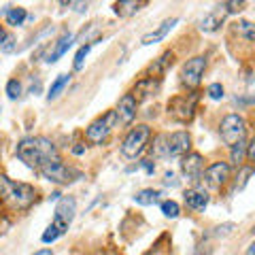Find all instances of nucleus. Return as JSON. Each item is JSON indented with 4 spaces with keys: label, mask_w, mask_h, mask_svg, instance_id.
<instances>
[{
    "label": "nucleus",
    "mask_w": 255,
    "mask_h": 255,
    "mask_svg": "<svg viewBox=\"0 0 255 255\" xmlns=\"http://www.w3.org/2000/svg\"><path fill=\"white\" fill-rule=\"evenodd\" d=\"M223 6H226L228 13H241L245 2H243V0H241V2H236V0H230V2H223Z\"/></svg>",
    "instance_id": "f704fd0d"
},
{
    "label": "nucleus",
    "mask_w": 255,
    "mask_h": 255,
    "mask_svg": "<svg viewBox=\"0 0 255 255\" xmlns=\"http://www.w3.org/2000/svg\"><path fill=\"white\" fill-rule=\"evenodd\" d=\"M0 49H2V53H13V51H17V43H15L13 36H6L4 43L0 45Z\"/></svg>",
    "instance_id": "72a5a7b5"
},
{
    "label": "nucleus",
    "mask_w": 255,
    "mask_h": 255,
    "mask_svg": "<svg viewBox=\"0 0 255 255\" xmlns=\"http://www.w3.org/2000/svg\"><path fill=\"white\" fill-rule=\"evenodd\" d=\"M219 134H221V140L226 142V145L232 147L234 142L243 140L245 134H247V122L243 115H226L221 119V126H219Z\"/></svg>",
    "instance_id": "423d86ee"
},
{
    "label": "nucleus",
    "mask_w": 255,
    "mask_h": 255,
    "mask_svg": "<svg viewBox=\"0 0 255 255\" xmlns=\"http://www.w3.org/2000/svg\"><path fill=\"white\" fill-rule=\"evenodd\" d=\"M191 149V136L187 132H172V134H159L153 140V155L155 157H179L187 155Z\"/></svg>",
    "instance_id": "7ed1b4c3"
},
{
    "label": "nucleus",
    "mask_w": 255,
    "mask_h": 255,
    "mask_svg": "<svg viewBox=\"0 0 255 255\" xmlns=\"http://www.w3.org/2000/svg\"><path fill=\"white\" fill-rule=\"evenodd\" d=\"M179 23V17H170V19H164L162 23H159V26L155 28V30H151L149 34H145L140 38V43L142 45H153V43H159V41H164L166 38V34H168V32L177 26Z\"/></svg>",
    "instance_id": "dca6fc26"
},
{
    "label": "nucleus",
    "mask_w": 255,
    "mask_h": 255,
    "mask_svg": "<svg viewBox=\"0 0 255 255\" xmlns=\"http://www.w3.org/2000/svg\"><path fill=\"white\" fill-rule=\"evenodd\" d=\"M15 153L32 170H41L47 164L60 159V151L47 136H28L21 138Z\"/></svg>",
    "instance_id": "f257e3e1"
},
{
    "label": "nucleus",
    "mask_w": 255,
    "mask_h": 255,
    "mask_svg": "<svg viewBox=\"0 0 255 255\" xmlns=\"http://www.w3.org/2000/svg\"><path fill=\"white\" fill-rule=\"evenodd\" d=\"M6 96H9V100H17L21 96V83L17 79H9L6 81Z\"/></svg>",
    "instance_id": "7c9ffc66"
},
{
    "label": "nucleus",
    "mask_w": 255,
    "mask_h": 255,
    "mask_svg": "<svg viewBox=\"0 0 255 255\" xmlns=\"http://www.w3.org/2000/svg\"><path fill=\"white\" fill-rule=\"evenodd\" d=\"M172 62H174V51H164V53L159 55V58L147 68L149 77H157V79H159V75H164L166 70H168V66H172Z\"/></svg>",
    "instance_id": "6ab92c4d"
},
{
    "label": "nucleus",
    "mask_w": 255,
    "mask_h": 255,
    "mask_svg": "<svg viewBox=\"0 0 255 255\" xmlns=\"http://www.w3.org/2000/svg\"><path fill=\"white\" fill-rule=\"evenodd\" d=\"M226 15H228V11H226V6H223V4L215 6V9L202 19L200 30H202V32H215V30H219V26L223 23V19H226Z\"/></svg>",
    "instance_id": "f3484780"
},
{
    "label": "nucleus",
    "mask_w": 255,
    "mask_h": 255,
    "mask_svg": "<svg viewBox=\"0 0 255 255\" xmlns=\"http://www.w3.org/2000/svg\"><path fill=\"white\" fill-rule=\"evenodd\" d=\"M117 126V115L115 111H107L105 115H100L98 119H94V122L87 126L85 130V138L94 142V145H100V142H105L107 136L111 134V130Z\"/></svg>",
    "instance_id": "39448f33"
},
{
    "label": "nucleus",
    "mask_w": 255,
    "mask_h": 255,
    "mask_svg": "<svg viewBox=\"0 0 255 255\" xmlns=\"http://www.w3.org/2000/svg\"><path fill=\"white\" fill-rule=\"evenodd\" d=\"M64 232H62V230L58 228V226H53V223H51V226L49 228H47L45 230V232H43V236H41V241L45 243V245H49V243H55V241H58V238L62 236Z\"/></svg>",
    "instance_id": "c756f323"
},
{
    "label": "nucleus",
    "mask_w": 255,
    "mask_h": 255,
    "mask_svg": "<svg viewBox=\"0 0 255 255\" xmlns=\"http://www.w3.org/2000/svg\"><path fill=\"white\" fill-rule=\"evenodd\" d=\"M4 217V215H2V206H0V219H2Z\"/></svg>",
    "instance_id": "c03bdc74"
},
{
    "label": "nucleus",
    "mask_w": 255,
    "mask_h": 255,
    "mask_svg": "<svg viewBox=\"0 0 255 255\" xmlns=\"http://www.w3.org/2000/svg\"><path fill=\"white\" fill-rule=\"evenodd\" d=\"M73 43H75V34H73V32H64V34L58 38V41L51 43V45H53V49L45 55V62H47V64L58 62V58H62V55L66 53L70 47H73Z\"/></svg>",
    "instance_id": "2eb2a0df"
},
{
    "label": "nucleus",
    "mask_w": 255,
    "mask_h": 255,
    "mask_svg": "<svg viewBox=\"0 0 255 255\" xmlns=\"http://www.w3.org/2000/svg\"><path fill=\"white\" fill-rule=\"evenodd\" d=\"M196 102H198V94H189V96H174L168 102V113L179 119V122H189L196 113Z\"/></svg>",
    "instance_id": "6e6552de"
},
{
    "label": "nucleus",
    "mask_w": 255,
    "mask_h": 255,
    "mask_svg": "<svg viewBox=\"0 0 255 255\" xmlns=\"http://www.w3.org/2000/svg\"><path fill=\"white\" fill-rule=\"evenodd\" d=\"M183 198H185V204L191 211H204L209 204V194L204 189H187Z\"/></svg>",
    "instance_id": "a211bd4d"
},
{
    "label": "nucleus",
    "mask_w": 255,
    "mask_h": 255,
    "mask_svg": "<svg viewBox=\"0 0 255 255\" xmlns=\"http://www.w3.org/2000/svg\"><path fill=\"white\" fill-rule=\"evenodd\" d=\"M136 107H138V102L132 98V94H124L117 102V109H115L117 124L130 126L134 122V117H136Z\"/></svg>",
    "instance_id": "9d476101"
},
{
    "label": "nucleus",
    "mask_w": 255,
    "mask_h": 255,
    "mask_svg": "<svg viewBox=\"0 0 255 255\" xmlns=\"http://www.w3.org/2000/svg\"><path fill=\"white\" fill-rule=\"evenodd\" d=\"M159 209H162L164 217H168V219H177L179 213H181V206L174 200H164L162 204H159Z\"/></svg>",
    "instance_id": "bb28decb"
},
{
    "label": "nucleus",
    "mask_w": 255,
    "mask_h": 255,
    "mask_svg": "<svg viewBox=\"0 0 255 255\" xmlns=\"http://www.w3.org/2000/svg\"><path fill=\"white\" fill-rule=\"evenodd\" d=\"M149 138H151V128L147 124H140L136 128H132V130L128 132V136L124 138V142H122V155L128 157V159L138 157L142 151H145Z\"/></svg>",
    "instance_id": "20e7f679"
},
{
    "label": "nucleus",
    "mask_w": 255,
    "mask_h": 255,
    "mask_svg": "<svg viewBox=\"0 0 255 255\" xmlns=\"http://www.w3.org/2000/svg\"><path fill=\"white\" fill-rule=\"evenodd\" d=\"M4 38H6V32H4V28H2V26H0V43H2Z\"/></svg>",
    "instance_id": "a19ab883"
},
{
    "label": "nucleus",
    "mask_w": 255,
    "mask_h": 255,
    "mask_svg": "<svg viewBox=\"0 0 255 255\" xmlns=\"http://www.w3.org/2000/svg\"><path fill=\"white\" fill-rule=\"evenodd\" d=\"M32 255H53L51 249H41V251H36V253H32Z\"/></svg>",
    "instance_id": "ea45409f"
},
{
    "label": "nucleus",
    "mask_w": 255,
    "mask_h": 255,
    "mask_svg": "<svg viewBox=\"0 0 255 255\" xmlns=\"http://www.w3.org/2000/svg\"><path fill=\"white\" fill-rule=\"evenodd\" d=\"M255 253V245H249V251H247V255H253Z\"/></svg>",
    "instance_id": "37998d69"
},
{
    "label": "nucleus",
    "mask_w": 255,
    "mask_h": 255,
    "mask_svg": "<svg viewBox=\"0 0 255 255\" xmlns=\"http://www.w3.org/2000/svg\"><path fill=\"white\" fill-rule=\"evenodd\" d=\"M159 87H162V81L157 77H142L140 81H136V85H134V90L130 94L134 100L140 102V100H147L151 96H155L159 92Z\"/></svg>",
    "instance_id": "9b49d317"
},
{
    "label": "nucleus",
    "mask_w": 255,
    "mask_h": 255,
    "mask_svg": "<svg viewBox=\"0 0 255 255\" xmlns=\"http://www.w3.org/2000/svg\"><path fill=\"white\" fill-rule=\"evenodd\" d=\"M251 177H253V168H251V166H243L241 172H238V177H236V185H234V189H245V185L249 183Z\"/></svg>",
    "instance_id": "c85d7f7f"
},
{
    "label": "nucleus",
    "mask_w": 255,
    "mask_h": 255,
    "mask_svg": "<svg viewBox=\"0 0 255 255\" xmlns=\"http://www.w3.org/2000/svg\"><path fill=\"white\" fill-rule=\"evenodd\" d=\"M73 153H75V155L85 153V145H77V147H73Z\"/></svg>",
    "instance_id": "58836bf2"
},
{
    "label": "nucleus",
    "mask_w": 255,
    "mask_h": 255,
    "mask_svg": "<svg viewBox=\"0 0 255 255\" xmlns=\"http://www.w3.org/2000/svg\"><path fill=\"white\" fill-rule=\"evenodd\" d=\"M38 172H41L47 181H53V183H68V181H73L70 177L75 174L66 164L62 162V157L55 159V162H51V164H47L45 168H41Z\"/></svg>",
    "instance_id": "1a4fd4ad"
},
{
    "label": "nucleus",
    "mask_w": 255,
    "mask_h": 255,
    "mask_svg": "<svg viewBox=\"0 0 255 255\" xmlns=\"http://www.w3.org/2000/svg\"><path fill=\"white\" fill-rule=\"evenodd\" d=\"M2 15H4L6 23H9V26H13V28L21 26V23L26 21V17H28V13H26V9H23V6H4Z\"/></svg>",
    "instance_id": "aec40b11"
},
{
    "label": "nucleus",
    "mask_w": 255,
    "mask_h": 255,
    "mask_svg": "<svg viewBox=\"0 0 255 255\" xmlns=\"http://www.w3.org/2000/svg\"><path fill=\"white\" fill-rule=\"evenodd\" d=\"M75 213H77V200L73 196H64V198H60L58 206H55L53 219L64 223V226H70V221L75 219Z\"/></svg>",
    "instance_id": "ddd939ff"
},
{
    "label": "nucleus",
    "mask_w": 255,
    "mask_h": 255,
    "mask_svg": "<svg viewBox=\"0 0 255 255\" xmlns=\"http://www.w3.org/2000/svg\"><path fill=\"white\" fill-rule=\"evenodd\" d=\"M62 6H73L77 13H85L87 11V2H73V0H70V2H62Z\"/></svg>",
    "instance_id": "c9c22d12"
},
{
    "label": "nucleus",
    "mask_w": 255,
    "mask_h": 255,
    "mask_svg": "<svg viewBox=\"0 0 255 255\" xmlns=\"http://www.w3.org/2000/svg\"><path fill=\"white\" fill-rule=\"evenodd\" d=\"M206 94H209V98H211V100H221L223 96H226V90H223V85H221V83H211V85H209V90H206Z\"/></svg>",
    "instance_id": "2f4dec72"
},
{
    "label": "nucleus",
    "mask_w": 255,
    "mask_h": 255,
    "mask_svg": "<svg viewBox=\"0 0 255 255\" xmlns=\"http://www.w3.org/2000/svg\"><path fill=\"white\" fill-rule=\"evenodd\" d=\"M0 202H6L15 211H28L36 202V189L30 183L11 181L6 174H0Z\"/></svg>",
    "instance_id": "f03ea898"
},
{
    "label": "nucleus",
    "mask_w": 255,
    "mask_h": 255,
    "mask_svg": "<svg viewBox=\"0 0 255 255\" xmlns=\"http://www.w3.org/2000/svg\"><path fill=\"white\" fill-rule=\"evenodd\" d=\"M236 32L245 36L247 43H253V41H255V26H253L251 21H245V19L238 21V23H236Z\"/></svg>",
    "instance_id": "a878e982"
},
{
    "label": "nucleus",
    "mask_w": 255,
    "mask_h": 255,
    "mask_svg": "<svg viewBox=\"0 0 255 255\" xmlns=\"http://www.w3.org/2000/svg\"><path fill=\"white\" fill-rule=\"evenodd\" d=\"M90 49H92V45H81L79 47V51L75 53V62H73V68L77 70H83V64H85V58H87V53H90Z\"/></svg>",
    "instance_id": "cd10ccee"
},
{
    "label": "nucleus",
    "mask_w": 255,
    "mask_h": 255,
    "mask_svg": "<svg viewBox=\"0 0 255 255\" xmlns=\"http://www.w3.org/2000/svg\"><path fill=\"white\" fill-rule=\"evenodd\" d=\"M255 140H251L249 142V145H247V147H249V149H247V159H253V155H255Z\"/></svg>",
    "instance_id": "e433bc0d"
},
{
    "label": "nucleus",
    "mask_w": 255,
    "mask_h": 255,
    "mask_svg": "<svg viewBox=\"0 0 255 255\" xmlns=\"http://www.w3.org/2000/svg\"><path fill=\"white\" fill-rule=\"evenodd\" d=\"M140 6H145V2H136V0H126V2H115L113 9L119 17H130V15L138 13Z\"/></svg>",
    "instance_id": "412c9836"
},
{
    "label": "nucleus",
    "mask_w": 255,
    "mask_h": 255,
    "mask_svg": "<svg viewBox=\"0 0 255 255\" xmlns=\"http://www.w3.org/2000/svg\"><path fill=\"white\" fill-rule=\"evenodd\" d=\"M159 196H162V191L159 189H140L136 196H134V202L140 204V206H151V204H155L159 202Z\"/></svg>",
    "instance_id": "4be33fe9"
},
{
    "label": "nucleus",
    "mask_w": 255,
    "mask_h": 255,
    "mask_svg": "<svg viewBox=\"0 0 255 255\" xmlns=\"http://www.w3.org/2000/svg\"><path fill=\"white\" fill-rule=\"evenodd\" d=\"M62 194H60V191H53V194H51V200H58V198H60Z\"/></svg>",
    "instance_id": "79ce46f5"
},
{
    "label": "nucleus",
    "mask_w": 255,
    "mask_h": 255,
    "mask_svg": "<svg viewBox=\"0 0 255 255\" xmlns=\"http://www.w3.org/2000/svg\"><path fill=\"white\" fill-rule=\"evenodd\" d=\"M98 34H100V23H90V26L83 28V32L79 34L77 43H87V45H92V38H98Z\"/></svg>",
    "instance_id": "393cba45"
},
{
    "label": "nucleus",
    "mask_w": 255,
    "mask_h": 255,
    "mask_svg": "<svg viewBox=\"0 0 255 255\" xmlns=\"http://www.w3.org/2000/svg\"><path fill=\"white\" fill-rule=\"evenodd\" d=\"M245 157H247V142L245 138L243 140H238L232 145V153H230V162H232L234 166H241L245 162Z\"/></svg>",
    "instance_id": "b1692460"
},
{
    "label": "nucleus",
    "mask_w": 255,
    "mask_h": 255,
    "mask_svg": "<svg viewBox=\"0 0 255 255\" xmlns=\"http://www.w3.org/2000/svg\"><path fill=\"white\" fill-rule=\"evenodd\" d=\"M204 179L213 187H223L230 181V164L228 162H213L204 170Z\"/></svg>",
    "instance_id": "f8f14e48"
},
{
    "label": "nucleus",
    "mask_w": 255,
    "mask_h": 255,
    "mask_svg": "<svg viewBox=\"0 0 255 255\" xmlns=\"http://www.w3.org/2000/svg\"><path fill=\"white\" fill-rule=\"evenodd\" d=\"M204 70H206V58H202V55L187 60L181 68V83L189 87V90H194V87L200 85Z\"/></svg>",
    "instance_id": "0eeeda50"
},
{
    "label": "nucleus",
    "mask_w": 255,
    "mask_h": 255,
    "mask_svg": "<svg viewBox=\"0 0 255 255\" xmlns=\"http://www.w3.org/2000/svg\"><path fill=\"white\" fill-rule=\"evenodd\" d=\"M70 83V75H58L55 77V81L51 83V87H49V94H47V100H55L58 96L66 90V85Z\"/></svg>",
    "instance_id": "5701e85b"
},
{
    "label": "nucleus",
    "mask_w": 255,
    "mask_h": 255,
    "mask_svg": "<svg viewBox=\"0 0 255 255\" xmlns=\"http://www.w3.org/2000/svg\"><path fill=\"white\" fill-rule=\"evenodd\" d=\"M140 164H142V168H145V170H147L149 174H151V172H153V170H155V166H153V162H149V159H145V162H140Z\"/></svg>",
    "instance_id": "4c0bfd02"
},
{
    "label": "nucleus",
    "mask_w": 255,
    "mask_h": 255,
    "mask_svg": "<svg viewBox=\"0 0 255 255\" xmlns=\"http://www.w3.org/2000/svg\"><path fill=\"white\" fill-rule=\"evenodd\" d=\"M181 168L189 181H196L204 170V157L200 153H187L181 162Z\"/></svg>",
    "instance_id": "4468645a"
},
{
    "label": "nucleus",
    "mask_w": 255,
    "mask_h": 255,
    "mask_svg": "<svg viewBox=\"0 0 255 255\" xmlns=\"http://www.w3.org/2000/svg\"><path fill=\"white\" fill-rule=\"evenodd\" d=\"M236 230L234 223H223V226H217L215 228V236H230Z\"/></svg>",
    "instance_id": "473e14b6"
}]
</instances>
